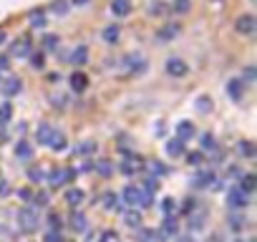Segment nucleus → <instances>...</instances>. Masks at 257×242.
Segmentation results:
<instances>
[{
	"mask_svg": "<svg viewBox=\"0 0 257 242\" xmlns=\"http://www.w3.org/2000/svg\"><path fill=\"white\" fill-rule=\"evenodd\" d=\"M123 202L128 204V207H152V194H147L142 187H137V184H126L123 187Z\"/></svg>",
	"mask_w": 257,
	"mask_h": 242,
	"instance_id": "1",
	"label": "nucleus"
},
{
	"mask_svg": "<svg viewBox=\"0 0 257 242\" xmlns=\"http://www.w3.org/2000/svg\"><path fill=\"white\" fill-rule=\"evenodd\" d=\"M167 73L172 76V78H182V76H187V71H189V66L182 61V58H177V56H172V58H167Z\"/></svg>",
	"mask_w": 257,
	"mask_h": 242,
	"instance_id": "2",
	"label": "nucleus"
},
{
	"mask_svg": "<svg viewBox=\"0 0 257 242\" xmlns=\"http://www.w3.org/2000/svg\"><path fill=\"white\" fill-rule=\"evenodd\" d=\"M254 28H257V18H254V16H239V18L234 21V31L242 33V36H252Z\"/></svg>",
	"mask_w": 257,
	"mask_h": 242,
	"instance_id": "3",
	"label": "nucleus"
},
{
	"mask_svg": "<svg viewBox=\"0 0 257 242\" xmlns=\"http://www.w3.org/2000/svg\"><path fill=\"white\" fill-rule=\"evenodd\" d=\"M227 204H229L232 209H242V207L247 204V194H244L239 187H232V189L227 192Z\"/></svg>",
	"mask_w": 257,
	"mask_h": 242,
	"instance_id": "4",
	"label": "nucleus"
},
{
	"mask_svg": "<svg viewBox=\"0 0 257 242\" xmlns=\"http://www.w3.org/2000/svg\"><path fill=\"white\" fill-rule=\"evenodd\" d=\"M18 219H21V227H23L26 232H33V229L38 227V217L33 214V209H23V212L18 214Z\"/></svg>",
	"mask_w": 257,
	"mask_h": 242,
	"instance_id": "5",
	"label": "nucleus"
},
{
	"mask_svg": "<svg viewBox=\"0 0 257 242\" xmlns=\"http://www.w3.org/2000/svg\"><path fill=\"white\" fill-rule=\"evenodd\" d=\"M0 88H3V93H6V96H16V93H21L23 83H21V78H18V76H13V78L0 81Z\"/></svg>",
	"mask_w": 257,
	"mask_h": 242,
	"instance_id": "6",
	"label": "nucleus"
},
{
	"mask_svg": "<svg viewBox=\"0 0 257 242\" xmlns=\"http://www.w3.org/2000/svg\"><path fill=\"white\" fill-rule=\"evenodd\" d=\"M111 13L116 18H123L132 13V0H111Z\"/></svg>",
	"mask_w": 257,
	"mask_h": 242,
	"instance_id": "7",
	"label": "nucleus"
},
{
	"mask_svg": "<svg viewBox=\"0 0 257 242\" xmlns=\"http://www.w3.org/2000/svg\"><path fill=\"white\" fill-rule=\"evenodd\" d=\"M68 81H71V88H73L76 93H83V91L88 88V78H86V73H81V71H76Z\"/></svg>",
	"mask_w": 257,
	"mask_h": 242,
	"instance_id": "8",
	"label": "nucleus"
},
{
	"mask_svg": "<svg viewBox=\"0 0 257 242\" xmlns=\"http://www.w3.org/2000/svg\"><path fill=\"white\" fill-rule=\"evenodd\" d=\"M197 132H194V127H192V121H179L177 124V139H182V142H187V139H192Z\"/></svg>",
	"mask_w": 257,
	"mask_h": 242,
	"instance_id": "9",
	"label": "nucleus"
},
{
	"mask_svg": "<svg viewBox=\"0 0 257 242\" xmlns=\"http://www.w3.org/2000/svg\"><path fill=\"white\" fill-rule=\"evenodd\" d=\"M177 33H179V26H177V23H172V26H164L162 31H157V41H159V43H169V41H172Z\"/></svg>",
	"mask_w": 257,
	"mask_h": 242,
	"instance_id": "10",
	"label": "nucleus"
},
{
	"mask_svg": "<svg viewBox=\"0 0 257 242\" xmlns=\"http://www.w3.org/2000/svg\"><path fill=\"white\" fill-rule=\"evenodd\" d=\"M71 177H73V172H71V169H56V172H51V174H48V182H51L53 187H61V184H63L66 179H71Z\"/></svg>",
	"mask_w": 257,
	"mask_h": 242,
	"instance_id": "11",
	"label": "nucleus"
},
{
	"mask_svg": "<svg viewBox=\"0 0 257 242\" xmlns=\"http://www.w3.org/2000/svg\"><path fill=\"white\" fill-rule=\"evenodd\" d=\"M184 152H187V147H184V142H182V139H177V137H174V139H169V142H167V154H169V157H182Z\"/></svg>",
	"mask_w": 257,
	"mask_h": 242,
	"instance_id": "12",
	"label": "nucleus"
},
{
	"mask_svg": "<svg viewBox=\"0 0 257 242\" xmlns=\"http://www.w3.org/2000/svg\"><path fill=\"white\" fill-rule=\"evenodd\" d=\"M53 132H56V127H51V124H46V121H43V124L38 127V132H36V139H38L41 144H48L51 137H53Z\"/></svg>",
	"mask_w": 257,
	"mask_h": 242,
	"instance_id": "13",
	"label": "nucleus"
},
{
	"mask_svg": "<svg viewBox=\"0 0 257 242\" xmlns=\"http://www.w3.org/2000/svg\"><path fill=\"white\" fill-rule=\"evenodd\" d=\"M86 61H88V48L86 46H76L73 53H71V63L73 66H83Z\"/></svg>",
	"mask_w": 257,
	"mask_h": 242,
	"instance_id": "14",
	"label": "nucleus"
},
{
	"mask_svg": "<svg viewBox=\"0 0 257 242\" xmlns=\"http://www.w3.org/2000/svg\"><path fill=\"white\" fill-rule=\"evenodd\" d=\"M118 36H121V28H118L116 23H113V26H106V28H103V41H106L108 46H113V43L118 41Z\"/></svg>",
	"mask_w": 257,
	"mask_h": 242,
	"instance_id": "15",
	"label": "nucleus"
},
{
	"mask_svg": "<svg viewBox=\"0 0 257 242\" xmlns=\"http://www.w3.org/2000/svg\"><path fill=\"white\" fill-rule=\"evenodd\" d=\"M227 93H229L234 101H239V98H242V78H232V81L227 83Z\"/></svg>",
	"mask_w": 257,
	"mask_h": 242,
	"instance_id": "16",
	"label": "nucleus"
},
{
	"mask_svg": "<svg viewBox=\"0 0 257 242\" xmlns=\"http://www.w3.org/2000/svg\"><path fill=\"white\" fill-rule=\"evenodd\" d=\"M83 197H86L83 189H68V192H66V202H68L71 207H78V204L83 202Z\"/></svg>",
	"mask_w": 257,
	"mask_h": 242,
	"instance_id": "17",
	"label": "nucleus"
},
{
	"mask_svg": "<svg viewBox=\"0 0 257 242\" xmlns=\"http://www.w3.org/2000/svg\"><path fill=\"white\" fill-rule=\"evenodd\" d=\"M172 11H174L177 16L189 13V11H192V0H172Z\"/></svg>",
	"mask_w": 257,
	"mask_h": 242,
	"instance_id": "18",
	"label": "nucleus"
},
{
	"mask_svg": "<svg viewBox=\"0 0 257 242\" xmlns=\"http://www.w3.org/2000/svg\"><path fill=\"white\" fill-rule=\"evenodd\" d=\"M31 53V41L21 38L18 43H13V56H28Z\"/></svg>",
	"mask_w": 257,
	"mask_h": 242,
	"instance_id": "19",
	"label": "nucleus"
},
{
	"mask_svg": "<svg viewBox=\"0 0 257 242\" xmlns=\"http://www.w3.org/2000/svg\"><path fill=\"white\" fill-rule=\"evenodd\" d=\"M48 147H51V149H56V152L66 149V137L56 129V132H53V137H51V142H48Z\"/></svg>",
	"mask_w": 257,
	"mask_h": 242,
	"instance_id": "20",
	"label": "nucleus"
},
{
	"mask_svg": "<svg viewBox=\"0 0 257 242\" xmlns=\"http://www.w3.org/2000/svg\"><path fill=\"white\" fill-rule=\"evenodd\" d=\"M71 227H73L76 232H86V229H88V222H86V217H83L81 212H76V214L71 217Z\"/></svg>",
	"mask_w": 257,
	"mask_h": 242,
	"instance_id": "21",
	"label": "nucleus"
},
{
	"mask_svg": "<svg viewBox=\"0 0 257 242\" xmlns=\"http://www.w3.org/2000/svg\"><path fill=\"white\" fill-rule=\"evenodd\" d=\"M28 21H31L33 28H43V26H46V13H43V11H33V13L28 16Z\"/></svg>",
	"mask_w": 257,
	"mask_h": 242,
	"instance_id": "22",
	"label": "nucleus"
},
{
	"mask_svg": "<svg viewBox=\"0 0 257 242\" xmlns=\"http://www.w3.org/2000/svg\"><path fill=\"white\" fill-rule=\"evenodd\" d=\"M254 187H257L254 177H252V174H244V177H242V184H239V189H242L244 194H252V192H254Z\"/></svg>",
	"mask_w": 257,
	"mask_h": 242,
	"instance_id": "23",
	"label": "nucleus"
},
{
	"mask_svg": "<svg viewBox=\"0 0 257 242\" xmlns=\"http://www.w3.org/2000/svg\"><path fill=\"white\" fill-rule=\"evenodd\" d=\"M123 222H126L128 227H139V224H142V214L132 209V212H126V214H123Z\"/></svg>",
	"mask_w": 257,
	"mask_h": 242,
	"instance_id": "24",
	"label": "nucleus"
},
{
	"mask_svg": "<svg viewBox=\"0 0 257 242\" xmlns=\"http://www.w3.org/2000/svg\"><path fill=\"white\" fill-rule=\"evenodd\" d=\"M162 212H164V217H174V212H177V202H174L172 197H167V199L162 202Z\"/></svg>",
	"mask_w": 257,
	"mask_h": 242,
	"instance_id": "25",
	"label": "nucleus"
},
{
	"mask_svg": "<svg viewBox=\"0 0 257 242\" xmlns=\"http://www.w3.org/2000/svg\"><path fill=\"white\" fill-rule=\"evenodd\" d=\"M162 232H164V234H177V219H174V217H164Z\"/></svg>",
	"mask_w": 257,
	"mask_h": 242,
	"instance_id": "26",
	"label": "nucleus"
},
{
	"mask_svg": "<svg viewBox=\"0 0 257 242\" xmlns=\"http://www.w3.org/2000/svg\"><path fill=\"white\" fill-rule=\"evenodd\" d=\"M126 61H128V68H137V71H144L147 68V63H144L142 56H128Z\"/></svg>",
	"mask_w": 257,
	"mask_h": 242,
	"instance_id": "27",
	"label": "nucleus"
},
{
	"mask_svg": "<svg viewBox=\"0 0 257 242\" xmlns=\"http://www.w3.org/2000/svg\"><path fill=\"white\" fill-rule=\"evenodd\" d=\"M197 108H199L202 113H209V111H212V98H209V96H199V98H197Z\"/></svg>",
	"mask_w": 257,
	"mask_h": 242,
	"instance_id": "28",
	"label": "nucleus"
},
{
	"mask_svg": "<svg viewBox=\"0 0 257 242\" xmlns=\"http://www.w3.org/2000/svg\"><path fill=\"white\" fill-rule=\"evenodd\" d=\"M209 182H214V174H212V172H202V174L194 179V184H197V187H207Z\"/></svg>",
	"mask_w": 257,
	"mask_h": 242,
	"instance_id": "29",
	"label": "nucleus"
},
{
	"mask_svg": "<svg viewBox=\"0 0 257 242\" xmlns=\"http://www.w3.org/2000/svg\"><path fill=\"white\" fill-rule=\"evenodd\" d=\"M43 66H46V61H43V53H31V68L41 71Z\"/></svg>",
	"mask_w": 257,
	"mask_h": 242,
	"instance_id": "30",
	"label": "nucleus"
},
{
	"mask_svg": "<svg viewBox=\"0 0 257 242\" xmlns=\"http://www.w3.org/2000/svg\"><path fill=\"white\" fill-rule=\"evenodd\" d=\"M199 144H202V149H214V147H217V142H214V137H212L209 132L202 134V142H199Z\"/></svg>",
	"mask_w": 257,
	"mask_h": 242,
	"instance_id": "31",
	"label": "nucleus"
},
{
	"mask_svg": "<svg viewBox=\"0 0 257 242\" xmlns=\"http://www.w3.org/2000/svg\"><path fill=\"white\" fill-rule=\"evenodd\" d=\"M28 179H31V182H43V179H46V172L38 169V167H36V169H28Z\"/></svg>",
	"mask_w": 257,
	"mask_h": 242,
	"instance_id": "32",
	"label": "nucleus"
},
{
	"mask_svg": "<svg viewBox=\"0 0 257 242\" xmlns=\"http://www.w3.org/2000/svg\"><path fill=\"white\" fill-rule=\"evenodd\" d=\"M154 189H159V179H154V177L144 179V192H147V194H152Z\"/></svg>",
	"mask_w": 257,
	"mask_h": 242,
	"instance_id": "33",
	"label": "nucleus"
},
{
	"mask_svg": "<svg viewBox=\"0 0 257 242\" xmlns=\"http://www.w3.org/2000/svg\"><path fill=\"white\" fill-rule=\"evenodd\" d=\"M103 199H106V209H118V197L113 192H108Z\"/></svg>",
	"mask_w": 257,
	"mask_h": 242,
	"instance_id": "34",
	"label": "nucleus"
},
{
	"mask_svg": "<svg viewBox=\"0 0 257 242\" xmlns=\"http://www.w3.org/2000/svg\"><path fill=\"white\" fill-rule=\"evenodd\" d=\"M149 169H152V172H154L157 177H162V174H167V167H164L162 162H152V164H149Z\"/></svg>",
	"mask_w": 257,
	"mask_h": 242,
	"instance_id": "35",
	"label": "nucleus"
},
{
	"mask_svg": "<svg viewBox=\"0 0 257 242\" xmlns=\"http://www.w3.org/2000/svg\"><path fill=\"white\" fill-rule=\"evenodd\" d=\"M16 154H18V157H31V147H28L26 142H21V144L16 147Z\"/></svg>",
	"mask_w": 257,
	"mask_h": 242,
	"instance_id": "36",
	"label": "nucleus"
},
{
	"mask_svg": "<svg viewBox=\"0 0 257 242\" xmlns=\"http://www.w3.org/2000/svg\"><path fill=\"white\" fill-rule=\"evenodd\" d=\"M96 167H98V172H101V174H103V177H108V174H111V164H108V162H106V159H101V162H98V164H96Z\"/></svg>",
	"mask_w": 257,
	"mask_h": 242,
	"instance_id": "37",
	"label": "nucleus"
},
{
	"mask_svg": "<svg viewBox=\"0 0 257 242\" xmlns=\"http://www.w3.org/2000/svg\"><path fill=\"white\" fill-rule=\"evenodd\" d=\"M11 118V103H3L0 106V121H8Z\"/></svg>",
	"mask_w": 257,
	"mask_h": 242,
	"instance_id": "38",
	"label": "nucleus"
},
{
	"mask_svg": "<svg viewBox=\"0 0 257 242\" xmlns=\"http://www.w3.org/2000/svg\"><path fill=\"white\" fill-rule=\"evenodd\" d=\"M53 11H56V13H61V16H63V13H66V11H68V3H66V0H58V3H53Z\"/></svg>",
	"mask_w": 257,
	"mask_h": 242,
	"instance_id": "39",
	"label": "nucleus"
},
{
	"mask_svg": "<svg viewBox=\"0 0 257 242\" xmlns=\"http://www.w3.org/2000/svg\"><path fill=\"white\" fill-rule=\"evenodd\" d=\"M43 41H46V48H48V51H51V48H56V46H58V36H46V38H43Z\"/></svg>",
	"mask_w": 257,
	"mask_h": 242,
	"instance_id": "40",
	"label": "nucleus"
},
{
	"mask_svg": "<svg viewBox=\"0 0 257 242\" xmlns=\"http://www.w3.org/2000/svg\"><path fill=\"white\" fill-rule=\"evenodd\" d=\"M91 149H93V144H91V142H86V144H78L73 152H76V154H86V152H91Z\"/></svg>",
	"mask_w": 257,
	"mask_h": 242,
	"instance_id": "41",
	"label": "nucleus"
},
{
	"mask_svg": "<svg viewBox=\"0 0 257 242\" xmlns=\"http://www.w3.org/2000/svg\"><path fill=\"white\" fill-rule=\"evenodd\" d=\"M202 162H204V157H202V154H197V152H194V154H189V164H192V167H199Z\"/></svg>",
	"mask_w": 257,
	"mask_h": 242,
	"instance_id": "42",
	"label": "nucleus"
},
{
	"mask_svg": "<svg viewBox=\"0 0 257 242\" xmlns=\"http://www.w3.org/2000/svg\"><path fill=\"white\" fill-rule=\"evenodd\" d=\"M254 81V66H247V71H244V83H252Z\"/></svg>",
	"mask_w": 257,
	"mask_h": 242,
	"instance_id": "43",
	"label": "nucleus"
},
{
	"mask_svg": "<svg viewBox=\"0 0 257 242\" xmlns=\"http://www.w3.org/2000/svg\"><path fill=\"white\" fill-rule=\"evenodd\" d=\"M242 222H244L242 217H234V214L229 217V227H232V229H239V227H242Z\"/></svg>",
	"mask_w": 257,
	"mask_h": 242,
	"instance_id": "44",
	"label": "nucleus"
},
{
	"mask_svg": "<svg viewBox=\"0 0 257 242\" xmlns=\"http://www.w3.org/2000/svg\"><path fill=\"white\" fill-rule=\"evenodd\" d=\"M101 242H118V237H116V232H103Z\"/></svg>",
	"mask_w": 257,
	"mask_h": 242,
	"instance_id": "45",
	"label": "nucleus"
},
{
	"mask_svg": "<svg viewBox=\"0 0 257 242\" xmlns=\"http://www.w3.org/2000/svg\"><path fill=\"white\" fill-rule=\"evenodd\" d=\"M46 242H63V239H61L58 232H48V234H46Z\"/></svg>",
	"mask_w": 257,
	"mask_h": 242,
	"instance_id": "46",
	"label": "nucleus"
},
{
	"mask_svg": "<svg viewBox=\"0 0 257 242\" xmlns=\"http://www.w3.org/2000/svg\"><path fill=\"white\" fill-rule=\"evenodd\" d=\"M48 222H51V224H53L56 229L61 227V217H58V214H51V217H48Z\"/></svg>",
	"mask_w": 257,
	"mask_h": 242,
	"instance_id": "47",
	"label": "nucleus"
},
{
	"mask_svg": "<svg viewBox=\"0 0 257 242\" xmlns=\"http://www.w3.org/2000/svg\"><path fill=\"white\" fill-rule=\"evenodd\" d=\"M11 66V61H8V56H0V71H6Z\"/></svg>",
	"mask_w": 257,
	"mask_h": 242,
	"instance_id": "48",
	"label": "nucleus"
},
{
	"mask_svg": "<svg viewBox=\"0 0 257 242\" xmlns=\"http://www.w3.org/2000/svg\"><path fill=\"white\" fill-rule=\"evenodd\" d=\"M239 149H242V154H247V157H252V147H249L247 142H242V147H239Z\"/></svg>",
	"mask_w": 257,
	"mask_h": 242,
	"instance_id": "49",
	"label": "nucleus"
},
{
	"mask_svg": "<svg viewBox=\"0 0 257 242\" xmlns=\"http://www.w3.org/2000/svg\"><path fill=\"white\" fill-rule=\"evenodd\" d=\"M0 43H6V31L0 28Z\"/></svg>",
	"mask_w": 257,
	"mask_h": 242,
	"instance_id": "50",
	"label": "nucleus"
},
{
	"mask_svg": "<svg viewBox=\"0 0 257 242\" xmlns=\"http://www.w3.org/2000/svg\"><path fill=\"white\" fill-rule=\"evenodd\" d=\"M73 3H76V6H83V3H88V0H73Z\"/></svg>",
	"mask_w": 257,
	"mask_h": 242,
	"instance_id": "51",
	"label": "nucleus"
},
{
	"mask_svg": "<svg viewBox=\"0 0 257 242\" xmlns=\"http://www.w3.org/2000/svg\"><path fill=\"white\" fill-rule=\"evenodd\" d=\"M0 81H3V78H0Z\"/></svg>",
	"mask_w": 257,
	"mask_h": 242,
	"instance_id": "52",
	"label": "nucleus"
}]
</instances>
